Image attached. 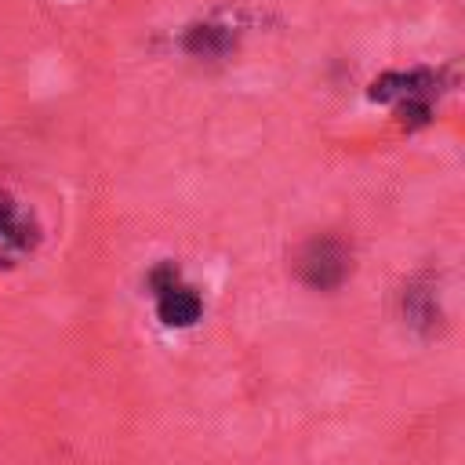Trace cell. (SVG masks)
<instances>
[{
  "label": "cell",
  "instance_id": "cell-3",
  "mask_svg": "<svg viewBox=\"0 0 465 465\" xmlns=\"http://www.w3.org/2000/svg\"><path fill=\"white\" fill-rule=\"evenodd\" d=\"M33 243H36L33 214L11 193H0V265H15L33 251Z\"/></svg>",
  "mask_w": 465,
  "mask_h": 465
},
{
  "label": "cell",
  "instance_id": "cell-1",
  "mask_svg": "<svg viewBox=\"0 0 465 465\" xmlns=\"http://www.w3.org/2000/svg\"><path fill=\"white\" fill-rule=\"evenodd\" d=\"M352 269L349 247L338 236H312L298 254V280L312 291H334Z\"/></svg>",
  "mask_w": 465,
  "mask_h": 465
},
{
  "label": "cell",
  "instance_id": "cell-4",
  "mask_svg": "<svg viewBox=\"0 0 465 465\" xmlns=\"http://www.w3.org/2000/svg\"><path fill=\"white\" fill-rule=\"evenodd\" d=\"M232 33L225 29V25H211V22H203V25H193L189 33H185V40H182V47L189 51V54H196V58H222V54H229L232 51Z\"/></svg>",
  "mask_w": 465,
  "mask_h": 465
},
{
  "label": "cell",
  "instance_id": "cell-2",
  "mask_svg": "<svg viewBox=\"0 0 465 465\" xmlns=\"http://www.w3.org/2000/svg\"><path fill=\"white\" fill-rule=\"evenodd\" d=\"M149 287L156 294V316L163 327H193L203 316L200 294L178 280L174 265H156L149 276Z\"/></svg>",
  "mask_w": 465,
  "mask_h": 465
},
{
  "label": "cell",
  "instance_id": "cell-5",
  "mask_svg": "<svg viewBox=\"0 0 465 465\" xmlns=\"http://www.w3.org/2000/svg\"><path fill=\"white\" fill-rule=\"evenodd\" d=\"M403 312H407V320H411V323H418V327H429V323L440 316V309H436L432 294H429V291H421V287H411V291L403 294Z\"/></svg>",
  "mask_w": 465,
  "mask_h": 465
}]
</instances>
